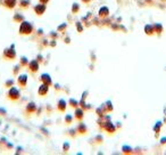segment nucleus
Wrapping results in <instances>:
<instances>
[{"label": "nucleus", "mask_w": 166, "mask_h": 155, "mask_svg": "<svg viewBox=\"0 0 166 155\" xmlns=\"http://www.w3.org/2000/svg\"><path fill=\"white\" fill-rule=\"evenodd\" d=\"M27 65H29V59L26 57L21 58V64H19V66H27Z\"/></svg>", "instance_id": "obj_23"}, {"label": "nucleus", "mask_w": 166, "mask_h": 155, "mask_svg": "<svg viewBox=\"0 0 166 155\" xmlns=\"http://www.w3.org/2000/svg\"><path fill=\"white\" fill-rule=\"evenodd\" d=\"M18 6L23 9H27L31 6V0H19L18 1Z\"/></svg>", "instance_id": "obj_18"}, {"label": "nucleus", "mask_w": 166, "mask_h": 155, "mask_svg": "<svg viewBox=\"0 0 166 155\" xmlns=\"http://www.w3.org/2000/svg\"><path fill=\"white\" fill-rule=\"evenodd\" d=\"M36 110H38V107H36L35 103H33V101H30L29 104L26 105L25 113L27 114V115H31V114H33V113L36 112Z\"/></svg>", "instance_id": "obj_11"}, {"label": "nucleus", "mask_w": 166, "mask_h": 155, "mask_svg": "<svg viewBox=\"0 0 166 155\" xmlns=\"http://www.w3.org/2000/svg\"><path fill=\"white\" fill-rule=\"evenodd\" d=\"M48 93H49V86L44 84V83H41V86L38 88V95L40 97H44L47 96Z\"/></svg>", "instance_id": "obj_10"}, {"label": "nucleus", "mask_w": 166, "mask_h": 155, "mask_svg": "<svg viewBox=\"0 0 166 155\" xmlns=\"http://www.w3.org/2000/svg\"><path fill=\"white\" fill-rule=\"evenodd\" d=\"M74 119L79 122H82L83 119H84V110L82 107H77L75 108V112H74Z\"/></svg>", "instance_id": "obj_9"}, {"label": "nucleus", "mask_w": 166, "mask_h": 155, "mask_svg": "<svg viewBox=\"0 0 166 155\" xmlns=\"http://www.w3.org/2000/svg\"><path fill=\"white\" fill-rule=\"evenodd\" d=\"M160 144H162V145H165L166 144V137L165 138H162V141H160Z\"/></svg>", "instance_id": "obj_31"}, {"label": "nucleus", "mask_w": 166, "mask_h": 155, "mask_svg": "<svg viewBox=\"0 0 166 155\" xmlns=\"http://www.w3.org/2000/svg\"><path fill=\"white\" fill-rule=\"evenodd\" d=\"M2 58L6 61H15L16 58V50H15V46L11 45L10 47L6 48L2 51Z\"/></svg>", "instance_id": "obj_3"}, {"label": "nucleus", "mask_w": 166, "mask_h": 155, "mask_svg": "<svg viewBox=\"0 0 166 155\" xmlns=\"http://www.w3.org/2000/svg\"><path fill=\"white\" fill-rule=\"evenodd\" d=\"M144 33L147 34V36L151 37L155 34V31H154V25L151 24H147V25H144Z\"/></svg>", "instance_id": "obj_17"}, {"label": "nucleus", "mask_w": 166, "mask_h": 155, "mask_svg": "<svg viewBox=\"0 0 166 155\" xmlns=\"http://www.w3.org/2000/svg\"><path fill=\"white\" fill-rule=\"evenodd\" d=\"M76 132L79 135H85L88 132V128L84 123H79V127L76 129Z\"/></svg>", "instance_id": "obj_16"}, {"label": "nucleus", "mask_w": 166, "mask_h": 155, "mask_svg": "<svg viewBox=\"0 0 166 155\" xmlns=\"http://www.w3.org/2000/svg\"><path fill=\"white\" fill-rule=\"evenodd\" d=\"M0 5H2L4 7H6L7 9H14L16 6L18 5V1L17 0H0Z\"/></svg>", "instance_id": "obj_5"}, {"label": "nucleus", "mask_w": 166, "mask_h": 155, "mask_svg": "<svg viewBox=\"0 0 166 155\" xmlns=\"http://www.w3.org/2000/svg\"><path fill=\"white\" fill-rule=\"evenodd\" d=\"M66 107H67V101L65 99H59L57 103V111L60 113H65Z\"/></svg>", "instance_id": "obj_13"}, {"label": "nucleus", "mask_w": 166, "mask_h": 155, "mask_svg": "<svg viewBox=\"0 0 166 155\" xmlns=\"http://www.w3.org/2000/svg\"><path fill=\"white\" fill-rule=\"evenodd\" d=\"M67 104H68L72 108H74V110H75V108H77L80 106V101H77L76 99H74V98H71Z\"/></svg>", "instance_id": "obj_20"}, {"label": "nucleus", "mask_w": 166, "mask_h": 155, "mask_svg": "<svg viewBox=\"0 0 166 155\" xmlns=\"http://www.w3.org/2000/svg\"><path fill=\"white\" fill-rule=\"evenodd\" d=\"M66 28H67V25H66L65 23H63V24H61L60 26H58V29H57V30H58V31H59V32H60L61 30H64V29L66 30Z\"/></svg>", "instance_id": "obj_27"}, {"label": "nucleus", "mask_w": 166, "mask_h": 155, "mask_svg": "<svg viewBox=\"0 0 166 155\" xmlns=\"http://www.w3.org/2000/svg\"><path fill=\"white\" fill-rule=\"evenodd\" d=\"M154 31H155V34L160 36L164 32V26H163L162 23H155L154 24Z\"/></svg>", "instance_id": "obj_15"}, {"label": "nucleus", "mask_w": 166, "mask_h": 155, "mask_svg": "<svg viewBox=\"0 0 166 155\" xmlns=\"http://www.w3.org/2000/svg\"><path fill=\"white\" fill-rule=\"evenodd\" d=\"M40 81L41 83H44V84H47V86L50 87L52 84V80H51V76L47 73H44V74H41L40 76Z\"/></svg>", "instance_id": "obj_12"}, {"label": "nucleus", "mask_w": 166, "mask_h": 155, "mask_svg": "<svg viewBox=\"0 0 166 155\" xmlns=\"http://www.w3.org/2000/svg\"><path fill=\"white\" fill-rule=\"evenodd\" d=\"M7 99L10 101H19V98H21V91L18 90L16 87H10V88H8V91L7 94Z\"/></svg>", "instance_id": "obj_2"}, {"label": "nucleus", "mask_w": 166, "mask_h": 155, "mask_svg": "<svg viewBox=\"0 0 166 155\" xmlns=\"http://www.w3.org/2000/svg\"><path fill=\"white\" fill-rule=\"evenodd\" d=\"M23 21H24V16H23L21 13L14 14V16H13V22H15V23H22Z\"/></svg>", "instance_id": "obj_19"}, {"label": "nucleus", "mask_w": 166, "mask_h": 155, "mask_svg": "<svg viewBox=\"0 0 166 155\" xmlns=\"http://www.w3.org/2000/svg\"><path fill=\"white\" fill-rule=\"evenodd\" d=\"M81 1H82L83 4L84 5H89L91 2V1H92V0H81Z\"/></svg>", "instance_id": "obj_30"}, {"label": "nucleus", "mask_w": 166, "mask_h": 155, "mask_svg": "<svg viewBox=\"0 0 166 155\" xmlns=\"http://www.w3.org/2000/svg\"><path fill=\"white\" fill-rule=\"evenodd\" d=\"M102 129L105 130L106 132H108V134L114 135L116 131V127L114 126V123H112L110 121H107V122H105V124L102 126Z\"/></svg>", "instance_id": "obj_8"}, {"label": "nucleus", "mask_w": 166, "mask_h": 155, "mask_svg": "<svg viewBox=\"0 0 166 155\" xmlns=\"http://www.w3.org/2000/svg\"><path fill=\"white\" fill-rule=\"evenodd\" d=\"M34 31V28H33L32 23H30L27 21H23L21 24H19V29H18V33L21 36H31Z\"/></svg>", "instance_id": "obj_1"}, {"label": "nucleus", "mask_w": 166, "mask_h": 155, "mask_svg": "<svg viewBox=\"0 0 166 155\" xmlns=\"http://www.w3.org/2000/svg\"><path fill=\"white\" fill-rule=\"evenodd\" d=\"M69 145L68 144H64V152H68Z\"/></svg>", "instance_id": "obj_29"}, {"label": "nucleus", "mask_w": 166, "mask_h": 155, "mask_svg": "<svg viewBox=\"0 0 166 155\" xmlns=\"http://www.w3.org/2000/svg\"><path fill=\"white\" fill-rule=\"evenodd\" d=\"M64 122H65V124H71V123H73V116L71 115V114H67V115H65V119H64Z\"/></svg>", "instance_id": "obj_22"}, {"label": "nucleus", "mask_w": 166, "mask_h": 155, "mask_svg": "<svg viewBox=\"0 0 166 155\" xmlns=\"http://www.w3.org/2000/svg\"><path fill=\"white\" fill-rule=\"evenodd\" d=\"M46 11H47V5L41 4V2H39V4L35 5V6L33 7V11H34V14H35L36 16H42V15L46 13Z\"/></svg>", "instance_id": "obj_4"}, {"label": "nucleus", "mask_w": 166, "mask_h": 155, "mask_svg": "<svg viewBox=\"0 0 166 155\" xmlns=\"http://www.w3.org/2000/svg\"><path fill=\"white\" fill-rule=\"evenodd\" d=\"M113 105H112V103L110 101H107V104H106V111L107 112H113Z\"/></svg>", "instance_id": "obj_24"}, {"label": "nucleus", "mask_w": 166, "mask_h": 155, "mask_svg": "<svg viewBox=\"0 0 166 155\" xmlns=\"http://www.w3.org/2000/svg\"><path fill=\"white\" fill-rule=\"evenodd\" d=\"M39 2H41V4H44V5H48L49 2H50V0H39Z\"/></svg>", "instance_id": "obj_28"}, {"label": "nucleus", "mask_w": 166, "mask_h": 155, "mask_svg": "<svg viewBox=\"0 0 166 155\" xmlns=\"http://www.w3.org/2000/svg\"><path fill=\"white\" fill-rule=\"evenodd\" d=\"M79 11H80V5L77 2H74L72 5V13L73 14H77Z\"/></svg>", "instance_id": "obj_21"}, {"label": "nucleus", "mask_w": 166, "mask_h": 155, "mask_svg": "<svg viewBox=\"0 0 166 155\" xmlns=\"http://www.w3.org/2000/svg\"><path fill=\"white\" fill-rule=\"evenodd\" d=\"M27 81H29V76L26 74H21V75L17 76V84L19 88H26L27 86Z\"/></svg>", "instance_id": "obj_7"}, {"label": "nucleus", "mask_w": 166, "mask_h": 155, "mask_svg": "<svg viewBox=\"0 0 166 155\" xmlns=\"http://www.w3.org/2000/svg\"><path fill=\"white\" fill-rule=\"evenodd\" d=\"M109 14H110V11H109V8L106 7V6H102V7L99 9V11H98V15H99V17H100V18L108 17Z\"/></svg>", "instance_id": "obj_14"}, {"label": "nucleus", "mask_w": 166, "mask_h": 155, "mask_svg": "<svg viewBox=\"0 0 166 155\" xmlns=\"http://www.w3.org/2000/svg\"><path fill=\"white\" fill-rule=\"evenodd\" d=\"M27 67H29L30 72L33 73V74H35V73H38V71L40 70L39 62L36 61V59H32L31 62H29V65H27Z\"/></svg>", "instance_id": "obj_6"}, {"label": "nucleus", "mask_w": 166, "mask_h": 155, "mask_svg": "<svg viewBox=\"0 0 166 155\" xmlns=\"http://www.w3.org/2000/svg\"><path fill=\"white\" fill-rule=\"evenodd\" d=\"M76 29H77V32L79 33L83 32V26L81 25V23H80V22H76Z\"/></svg>", "instance_id": "obj_26"}, {"label": "nucleus", "mask_w": 166, "mask_h": 155, "mask_svg": "<svg viewBox=\"0 0 166 155\" xmlns=\"http://www.w3.org/2000/svg\"><path fill=\"white\" fill-rule=\"evenodd\" d=\"M13 86H14V81H13V80H7L6 83H5V87H6V88H10V87Z\"/></svg>", "instance_id": "obj_25"}]
</instances>
